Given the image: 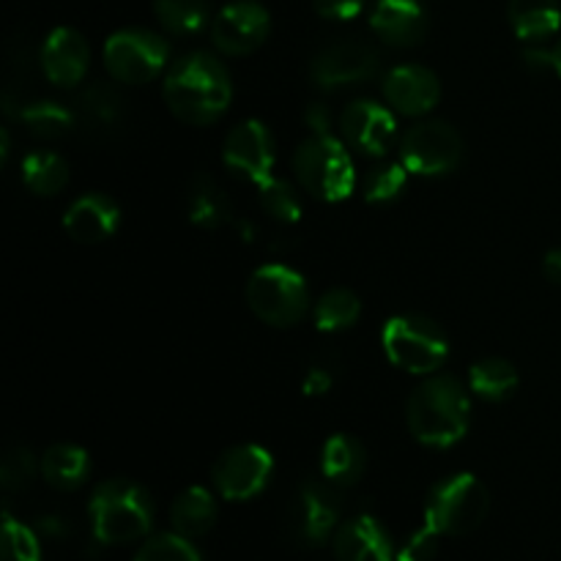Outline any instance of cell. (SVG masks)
I'll use <instances>...</instances> for the list:
<instances>
[{
	"mask_svg": "<svg viewBox=\"0 0 561 561\" xmlns=\"http://www.w3.org/2000/svg\"><path fill=\"white\" fill-rule=\"evenodd\" d=\"M247 305L268 327H296L310 310V290L296 268L266 263L247 283Z\"/></svg>",
	"mask_w": 561,
	"mask_h": 561,
	"instance_id": "52a82bcc",
	"label": "cell"
},
{
	"mask_svg": "<svg viewBox=\"0 0 561 561\" xmlns=\"http://www.w3.org/2000/svg\"><path fill=\"white\" fill-rule=\"evenodd\" d=\"M334 559L337 561H394L392 537L387 526L373 515H354L351 520L340 524L332 537Z\"/></svg>",
	"mask_w": 561,
	"mask_h": 561,
	"instance_id": "ac0fdd59",
	"label": "cell"
},
{
	"mask_svg": "<svg viewBox=\"0 0 561 561\" xmlns=\"http://www.w3.org/2000/svg\"><path fill=\"white\" fill-rule=\"evenodd\" d=\"M22 181L33 195H58L69 184V164L49 148H36L22 159Z\"/></svg>",
	"mask_w": 561,
	"mask_h": 561,
	"instance_id": "83f0119b",
	"label": "cell"
},
{
	"mask_svg": "<svg viewBox=\"0 0 561 561\" xmlns=\"http://www.w3.org/2000/svg\"><path fill=\"white\" fill-rule=\"evenodd\" d=\"M524 66L529 71H537V75H542V71H553V53L542 47H529L524 53Z\"/></svg>",
	"mask_w": 561,
	"mask_h": 561,
	"instance_id": "60d3db41",
	"label": "cell"
},
{
	"mask_svg": "<svg viewBox=\"0 0 561 561\" xmlns=\"http://www.w3.org/2000/svg\"><path fill=\"white\" fill-rule=\"evenodd\" d=\"M274 137L261 121H241L228 131L222 146V162L239 179L250 184H263L274 170Z\"/></svg>",
	"mask_w": 561,
	"mask_h": 561,
	"instance_id": "9a60e30c",
	"label": "cell"
},
{
	"mask_svg": "<svg viewBox=\"0 0 561 561\" xmlns=\"http://www.w3.org/2000/svg\"><path fill=\"white\" fill-rule=\"evenodd\" d=\"M343 499L340 488L323 477H312L296 488L288 507V531L299 546L321 548L340 529Z\"/></svg>",
	"mask_w": 561,
	"mask_h": 561,
	"instance_id": "9c48e42d",
	"label": "cell"
},
{
	"mask_svg": "<svg viewBox=\"0 0 561 561\" xmlns=\"http://www.w3.org/2000/svg\"><path fill=\"white\" fill-rule=\"evenodd\" d=\"M542 274H546L548 283L561 285V247L548 252L546 261H542Z\"/></svg>",
	"mask_w": 561,
	"mask_h": 561,
	"instance_id": "b9f144b4",
	"label": "cell"
},
{
	"mask_svg": "<svg viewBox=\"0 0 561 561\" xmlns=\"http://www.w3.org/2000/svg\"><path fill=\"white\" fill-rule=\"evenodd\" d=\"M518 389V370L507 359H482L469 370V392L485 403H502Z\"/></svg>",
	"mask_w": 561,
	"mask_h": 561,
	"instance_id": "4316f807",
	"label": "cell"
},
{
	"mask_svg": "<svg viewBox=\"0 0 561 561\" xmlns=\"http://www.w3.org/2000/svg\"><path fill=\"white\" fill-rule=\"evenodd\" d=\"M104 69L115 82L146 85L170 69V44L146 27H126L104 44Z\"/></svg>",
	"mask_w": 561,
	"mask_h": 561,
	"instance_id": "ba28073f",
	"label": "cell"
},
{
	"mask_svg": "<svg viewBox=\"0 0 561 561\" xmlns=\"http://www.w3.org/2000/svg\"><path fill=\"white\" fill-rule=\"evenodd\" d=\"M36 477V458L27 447H11L0 463V482L9 493L25 491Z\"/></svg>",
	"mask_w": 561,
	"mask_h": 561,
	"instance_id": "d590c367",
	"label": "cell"
},
{
	"mask_svg": "<svg viewBox=\"0 0 561 561\" xmlns=\"http://www.w3.org/2000/svg\"><path fill=\"white\" fill-rule=\"evenodd\" d=\"M162 99L170 113L190 126H208L225 115L233 82L222 60L211 53H186L164 71Z\"/></svg>",
	"mask_w": 561,
	"mask_h": 561,
	"instance_id": "6da1fadb",
	"label": "cell"
},
{
	"mask_svg": "<svg viewBox=\"0 0 561 561\" xmlns=\"http://www.w3.org/2000/svg\"><path fill=\"white\" fill-rule=\"evenodd\" d=\"M370 27L389 47H416L427 33V11L420 0H376Z\"/></svg>",
	"mask_w": 561,
	"mask_h": 561,
	"instance_id": "d6986e66",
	"label": "cell"
},
{
	"mask_svg": "<svg viewBox=\"0 0 561 561\" xmlns=\"http://www.w3.org/2000/svg\"><path fill=\"white\" fill-rule=\"evenodd\" d=\"M551 53H553V71H557V75L561 77V38H559L557 47L551 49Z\"/></svg>",
	"mask_w": 561,
	"mask_h": 561,
	"instance_id": "7bdbcfd3",
	"label": "cell"
},
{
	"mask_svg": "<svg viewBox=\"0 0 561 561\" xmlns=\"http://www.w3.org/2000/svg\"><path fill=\"white\" fill-rule=\"evenodd\" d=\"M381 69V53L365 38H340L327 44L321 53L312 58L310 77L323 91H340V88H354L373 80Z\"/></svg>",
	"mask_w": 561,
	"mask_h": 561,
	"instance_id": "8fae6325",
	"label": "cell"
},
{
	"mask_svg": "<svg viewBox=\"0 0 561 561\" xmlns=\"http://www.w3.org/2000/svg\"><path fill=\"white\" fill-rule=\"evenodd\" d=\"M186 214L190 222L203 230H217L233 222V206L222 186L208 173H195L186 186Z\"/></svg>",
	"mask_w": 561,
	"mask_h": 561,
	"instance_id": "7402d4cb",
	"label": "cell"
},
{
	"mask_svg": "<svg viewBox=\"0 0 561 561\" xmlns=\"http://www.w3.org/2000/svg\"><path fill=\"white\" fill-rule=\"evenodd\" d=\"M257 201H261L263 211L279 225H296L301 219V197L288 181L283 179H266L257 184Z\"/></svg>",
	"mask_w": 561,
	"mask_h": 561,
	"instance_id": "d6a6232c",
	"label": "cell"
},
{
	"mask_svg": "<svg viewBox=\"0 0 561 561\" xmlns=\"http://www.w3.org/2000/svg\"><path fill=\"white\" fill-rule=\"evenodd\" d=\"M510 25L520 42H546L561 27L559 0H510Z\"/></svg>",
	"mask_w": 561,
	"mask_h": 561,
	"instance_id": "484cf974",
	"label": "cell"
},
{
	"mask_svg": "<svg viewBox=\"0 0 561 561\" xmlns=\"http://www.w3.org/2000/svg\"><path fill=\"white\" fill-rule=\"evenodd\" d=\"M334 378H337V365H332L329 359H316L305 376V394L321 398L334 387Z\"/></svg>",
	"mask_w": 561,
	"mask_h": 561,
	"instance_id": "74e56055",
	"label": "cell"
},
{
	"mask_svg": "<svg viewBox=\"0 0 561 561\" xmlns=\"http://www.w3.org/2000/svg\"><path fill=\"white\" fill-rule=\"evenodd\" d=\"M316 327L323 334H337L356 327L362 318V301L354 290L332 288L318 299L316 305Z\"/></svg>",
	"mask_w": 561,
	"mask_h": 561,
	"instance_id": "4dcf8cb0",
	"label": "cell"
},
{
	"mask_svg": "<svg viewBox=\"0 0 561 561\" xmlns=\"http://www.w3.org/2000/svg\"><path fill=\"white\" fill-rule=\"evenodd\" d=\"M383 99L389 107L409 118H422L431 113L442 99V82H438L436 71L420 64L394 66L387 77H383Z\"/></svg>",
	"mask_w": 561,
	"mask_h": 561,
	"instance_id": "2e32d148",
	"label": "cell"
},
{
	"mask_svg": "<svg viewBox=\"0 0 561 561\" xmlns=\"http://www.w3.org/2000/svg\"><path fill=\"white\" fill-rule=\"evenodd\" d=\"M121 225V208L113 197L102 192H88L77 197L64 217V228L77 244H102L115 236Z\"/></svg>",
	"mask_w": 561,
	"mask_h": 561,
	"instance_id": "ffe728a7",
	"label": "cell"
},
{
	"mask_svg": "<svg viewBox=\"0 0 561 561\" xmlns=\"http://www.w3.org/2000/svg\"><path fill=\"white\" fill-rule=\"evenodd\" d=\"M88 518L96 542L126 546L142 540L153 526V502L142 485L131 480H107L93 488Z\"/></svg>",
	"mask_w": 561,
	"mask_h": 561,
	"instance_id": "3957f363",
	"label": "cell"
},
{
	"mask_svg": "<svg viewBox=\"0 0 561 561\" xmlns=\"http://www.w3.org/2000/svg\"><path fill=\"white\" fill-rule=\"evenodd\" d=\"M343 142L362 157L381 159L392 148L398 135V121L389 104H378L373 99H356L340 115Z\"/></svg>",
	"mask_w": 561,
	"mask_h": 561,
	"instance_id": "5bb4252c",
	"label": "cell"
},
{
	"mask_svg": "<svg viewBox=\"0 0 561 561\" xmlns=\"http://www.w3.org/2000/svg\"><path fill=\"white\" fill-rule=\"evenodd\" d=\"M159 25L173 36H192L211 25V0H153Z\"/></svg>",
	"mask_w": 561,
	"mask_h": 561,
	"instance_id": "f546056e",
	"label": "cell"
},
{
	"mask_svg": "<svg viewBox=\"0 0 561 561\" xmlns=\"http://www.w3.org/2000/svg\"><path fill=\"white\" fill-rule=\"evenodd\" d=\"M274 477V458L257 444H236L225 449L211 466V482L228 502H250L268 488Z\"/></svg>",
	"mask_w": 561,
	"mask_h": 561,
	"instance_id": "7c38bea8",
	"label": "cell"
},
{
	"mask_svg": "<svg viewBox=\"0 0 561 561\" xmlns=\"http://www.w3.org/2000/svg\"><path fill=\"white\" fill-rule=\"evenodd\" d=\"M381 345L387 359L411 376H433L449 359L447 332L420 312L389 318L381 329Z\"/></svg>",
	"mask_w": 561,
	"mask_h": 561,
	"instance_id": "5b68a950",
	"label": "cell"
},
{
	"mask_svg": "<svg viewBox=\"0 0 561 561\" xmlns=\"http://www.w3.org/2000/svg\"><path fill=\"white\" fill-rule=\"evenodd\" d=\"M367 469V453L362 447L359 438L348 436V433H337V436L327 438L321 449V477L332 485L343 488L356 485L365 477Z\"/></svg>",
	"mask_w": 561,
	"mask_h": 561,
	"instance_id": "603a6c76",
	"label": "cell"
},
{
	"mask_svg": "<svg viewBox=\"0 0 561 561\" xmlns=\"http://www.w3.org/2000/svg\"><path fill=\"white\" fill-rule=\"evenodd\" d=\"M38 469L55 491H77L91 477V455L77 444H55L42 455Z\"/></svg>",
	"mask_w": 561,
	"mask_h": 561,
	"instance_id": "cb8c5ba5",
	"label": "cell"
},
{
	"mask_svg": "<svg viewBox=\"0 0 561 561\" xmlns=\"http://www.w3.org/2000/svg\"><path fill=\"white\" fill-rule=\"evenodd\" d=\"M77 126L93 137H110L126 118V99L110 82H91L75 99Z\"/></svg>",
	"mask_w": 561,
	"mask_h": 561,
	"instance_id": "44dd1931",
	"label": "cell"
},
{
	"mask_svg": "<svg viewBox=\"0 0 561 561\" xmlns=\"http://www.w3.org/2000/svg\"><path fill=\"white\" fill-rule=\"evenodd\" d=\"M42 71L55 88H75L85 80L91 66V47L75 27H55L42 44Z\"/></svg>",
	"mask_w": 561,
	"mask_h": 561,
	"instance_id": "e0dca14e",
	"label": "cell"
},
{
	"mask_svg": "<svg viewBox=\"0 0 561 561\" xmlns=\"http://www.w3.org/2000/svg\"><path fill=\"white\" fill-rule=\"evenodd\" d=\"M135 561H203L192 540L168 531V535H153L146 546L137 551Z\"/></svg>",
	"mask_w": 561,
	"mask_h": 561,
	"instance_id": "e575fe53",
	"label": "cell"
},
{
	"mask_svg": "<svg viewBox=\"0 0 561 561\" xmlns=\"http://www.w3.org/2000/svg\"><path fill=\"white\" fill-rule=\"evenodd\" d=\"M411 436L433 449L455 447L469 433L471 398L455 376L433 373L411 392L405 403Z\"/></svg>",
	"mask_w": 561,
	"mask_h": 561,
	"instance_id": "7a4b0ae2",
	"label": "cell"
},
{
	"mask_svg": "<svg viewBox=\"0 0 561 561\" xmlns=\"http://www.w3.org/2000/svg\"><path fill=\"white\" fill-rule=\"evenodd\" d=\"M20 121L36 140H60V137L77 129L75 110L64 107V104L53 102V99L25 104Z\"/></svg>",
	"mask_w": 561,
	"mask_h": 561,
	"instance_id": "f1b7e54d",
	"label": "cell"
},
{
	"mask_svg": "<svg viewBox=\"0 0 561 561\" xmlns=\"http://www.w3.org/2000/svg\"><path fill=\"white\" fill-rule=\"evenodd\" d=\"M491 510V493L474 474H449L425 499V526L436 535H469Z\"/></svg>",
	"mask_w": 561,
	"mask_h": 561,
	"instance_id": "8992f818",
	"label": "cell"
},
{
	"mask_svg": "<svg viewBox=\"0 0 561 561\" xmlns=\"http://www.w3.org/2000/svg\"><path fill=\"white\" fill-rule=\"evenodd\" d=\"M294 173L301 190L323 203H343L356 190V168L348 146L332 135H312L294 153Z\"/></svg>",
	"mask_w": 561,
	"mask_h": 561,
	"instance_id": "277c9868",
	"label": "cell"
},
{
	"mask_svg": "<svg viewBox=\"0 0 561 561\" xmlns=\"http://www.w3.org/2000/svg\"><path fill=\"white\" fill-rule=\"evenodd\" d=\"M214 524H217V499L201 485L186 488L170 507V526L175 535L186 537V540L203 537L214 529Z\"/></svg>",
	"mask_w": 561,
	"mask_h": 561,
	"instance_id": "d4e9b609",
	"label": "cell"
},
{
	"mask_svg": "<svg viewBox=\"0 0 561 561\" xmlns=\"http://www.w3.org/2000/svg\"><path fill=\"white\" fill-rule=\"evenodd\" d=\"M409 186V170L403 162H378L362 179V197L373 206H389Z\"/></svg>",
	"mask_w": 561,
	"mask_h": 561,
	"instance_id": "1f68e13d",
	"label": "cell"
},
{
	"mask_svg": "<svg viewBox=\"0 0 561 561\" xmlns=\"http://www.w3.org/2000/svg\"><path fill=\"white\" fill-rule=\"evenodd\" d=\"M438 537L431 526H422L420 531L409 537V540L400 546L398 561H433L438 553Z\"/></svg>",
	"mask_w": 561,
	"mask_h": 561,
	"instance_id": "8d00e7d4",
	"label": "cell"
},
{
	"mask_svg": "<svg viewBox=\"0 0 561 561\" xmlns=\"http://www.w3.org/2000/svg\"><path fill=\"white\" fill-rule=\"evenodd\" d=\"M211 44L222 55L241 58L261 47L272 33V16L257 0H233L211 20Z\"/></svg>",
	"mask_w": 561,
	"mask_h": 561,
	"instance_id": "4fadbf2b",
	"label": "cell"
},
{
	"mask_svg": "<svg viewBox=\"0 0 561 561\" xmlns=\"http://www.w3.org/2000/svg\"><path fill=\"white\" fill-rule=\"evenodd\" d=\"M463 159V137L447 121H420L400 137V162L414 175H447Z\"/></svg>",
	"mask_w": 561,
	"mask_h": 561,
	"instance_id": "30bf717a",
	"label": "cell"
},
{
	"mask_svg": "<svg viewBox=\"0 0 561 561\" xmlns=\"http://www.w3.org/2000/svg\"><path fill=\"white\" fill-rule=\"evenodd\" d=\"M0 561H42V546L31 526L16 520L5 510L3 513V535H0Z\"/></svg>",
	"mask_w": 561,
	"mask_h": 561,
	"instance_id": "836d02e7",
	"label": "cell"
},
{
	"mask_svg": "<svg viewBox=\"0 0 561 561\" xmlns=\"http://www.w3.org/2000/svg\"><path fill=\"white\" fill-rule=\"evenodd\" d=\"M305 124L310 126L312 135H332V113H329V107L323 102H312L307 104L305 110Z\"/></svg>",
	"mask_w": 561,
	"mask_h": 561,
	"instance_id": "ab89813d",
	"label": "cell"
},
{
	"mask_svg": "<svg viewBox=\"0 0 561 561\" xmlns=\"http://www.w3.org/2000/svg\"><path fill=\"white\" fill-rule=\"evenodd\" d=\"M312 9L329 22H351L362 14L365 0H312Z\"/></svg>",
	"mask_w": 561,
	"mask_h": 561,
	"instance_id": "f35d334b",
	"label": "cell"
}]
</instances>
